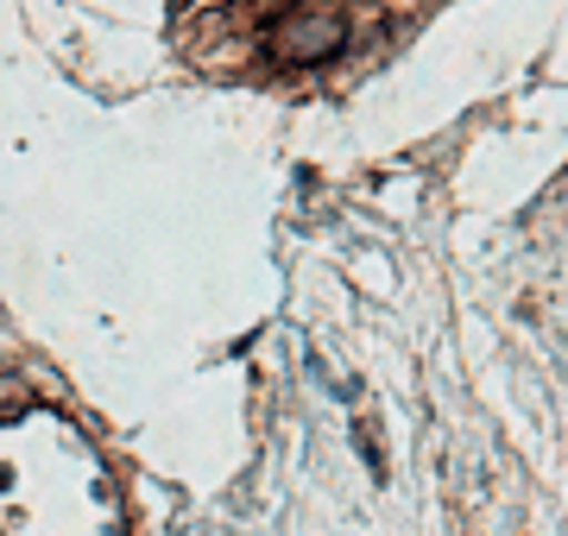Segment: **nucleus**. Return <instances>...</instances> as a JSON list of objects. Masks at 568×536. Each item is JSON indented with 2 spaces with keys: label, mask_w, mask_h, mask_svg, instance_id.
<instances>
[{
  "label": "nucleus",
  "mask_w": 568,
  "mask_h": 536,
  "mask_svg": "<svg viewBox=\"0 0 568 536\" xmlns=\"http://www.w3.org/2000/svg\"><path fill=\"white\" fill-rule=\"evenodd\" d=\"M342 39H347V20L335 7H297V13L278 20L272 51L291 58V63H316V58H328V51H342Z\"/></svg>",
  "instance_id": "nucleus-1"
}]
</instances>
